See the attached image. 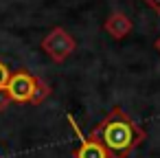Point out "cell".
<instances>
[{"mask_svg":"<svg viewBox=\"0 0 160 158\" xmlns=\"http://www.w3.org/2000/svg\"><path fill=\"white\" fill-rule=\"evenodd\" d=\"M11 103H13V101H11V97H9V92H7V88H0V112H5Z\"/></svg>","mask_w":160,"mask_h":158,"instance_id":"obj_7","label":"cell"},{"mask_svg":"<svg viewBox=\"0 0 160 158\" xmlns=\"http://www.w3.org/2000/svg\"><path fill=\"white\" fill-rule=\"evenodd\" d=\"M5 88H7L11 101H18V103L40 105V103H44V101L51 97V86H48L44 79L31 75V73L24 70V68L11 73Z\"/></svg>","mask_w":160,"mask_h":158,"instance_id":"obj_2","label":"cell"},{"mask_svg":"<svg viewBox=\"0 0 160 158\" xmlns=\"http://www.w3.org/2000/svg\"><path fill=\"white\" fill-rule=\"evenodd\" d=\"M153 46H156V51H158V55H160V35H158V40L153 42Z\"/></svg>","mask_w":160,"mask_h":158,"instance_id":"obj_9","label":"cell"},{"mask_svg":"<svg viewBox=\"0 0 160 158\" xmlns=\"http://www.w3.org/2000/svg\"><path fill=\"white\" fill-rule=\"evenodd\" d=\"M90 136L101 143L108 158H127L147 138V132L121 105H116L101 119Z\"/></svg>","mask_w":160,"mask_h":158,"instance_id":"obj_1","label":"cell"},{"mask_svg":"<svg viewBox=\"0 0 160 158\" xmlns=\"http://www.w3.org/2000/svg\"><path fill=\"white\" fill-rule=\"evenodd\" d=\"M9 75H11V70H9V66L0 59V88H5L7 86V81H9Z\"/></svg>","mask_w":160,"mask_h":158,"instance_id":"obj_6","label":"cell"},{"mask_svg":"<svg viewBox=\"0 0 160 158\" xmlns=\"http://www.w3.org/2000/svg\"><path fill=\"white\" fill-rule=\"evenodd\" d=\"M132 29H134V22H132L123 11L110 13V16L105 18V22H103V31H105L110 38H114V40L127 38V35L132 33Z\"/></svg>","mask_w":160,"mask_h":158,"instance_id":"obj_5","label":"cell"},{"mask_svg":"<svg viewBox=\"0 0 160 158\" xmlns=\"http://www.w3.org/2000/svg\"><path fill=\"white\" fill-rule=\"evenodd\" d=\"M75 48H77L75 38H72L66 29H62V27L51 29V31L44 35V40H42V51H44L53 62H57V64L66 62V59L75 53Z\"/></svg>","mask_w":160,"mask_h":158,"instance_id":"obj_3","label":"cell"},{"mask_svg":"<svg viewBox=\"0 0 160 158\" xmlns=\"http://www.w3.org/2000/svg\"><path fill=\"white\" fill-rule=\"evenodd\" d=\"M66 119H68L72 132H75L77 138H79V147L72 151V158H108V154H105V149L101 147V143H99L97 138H92V136H86L72 114H66Z\"/></svg>","mask_w":160,"mask_h":158,"instance_id":"obj_4","label":"cell"},{"mask_svg":"<svg viewBox=\"0 0 160 158\" xmlns=\"http://www.w3.org/2000/svg\"><path fill=\"white\" fill-rule=\"evenodd\" d=\"M142 3H145L147 7H151L156 13H160V0H142Z\"/></svg>","mask_w":160,"mask_h":158,"instance_id":"obj_8","label":"cell"}]
</instances>
